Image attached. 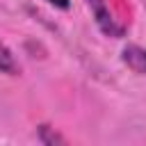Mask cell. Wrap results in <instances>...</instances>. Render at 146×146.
<instances>
[{"label": "cell", "mask_w": 146, "mask_h": 146, "mask_svg": "<svg viewBox=\"0 0 146 146\" xmlns=\"http://www.w3.org/2000/svg\"><path fill=\"white\" fill-rule=\"evenodd\" d=\"M87 5H89V9L94 11L96 25L103 30V34L114 36V39H119V36L125 34V25L114 18V14H112L110 7H107V0H87Z\"/></svg>", "instance_id": "obj_1"}, {"label": "cell", "mask_w": 146, "mask_h": 146, "mask_svg": "<svg viewBox=\"0 0 146 146\" xmlns=\"http://www.w3.org/2000/svg\"><path fill=\"white\" fill-rule=\"evenodd\" d=\"M121 59L123 64L137 73V75H146V48L137 46V43H128L123 50H121Z\"/></svg>", "instance_id": "obj_2"}, {"label": "cell", "mask_w": 146, "mask_h": 146, "mask_svg": "<svg viewBox=\"0 0 146 146\" xmlns=\"http://www.w3.org/2000/svg\"><path fill=\"white\" fill-rule=\"evenodd\" d=\"M0 71H2V73H7V75H18V73H21L18 62L14 59L11 50H9L2 41H0Z\"/></svg>", "instance_id": "obj_3"}, {"label": "cell", "mask_w": 146, "mask_h": 146, "mask_svg": "<svg viewBox=\"0 0 146 146\" xmlns=\"http://www.w3.org/2000/svg\"><path fill=\"white\" fill-rule=\"evenodd\" d=\"M39 141L52 146V144H64V137L57 135V132H52L50 125H39Z\"/></svg>", "instance_id": "obj_4"}, {"label": "cell", "mask_w": 146, "mask_h": 146, "mask_svg": "<svg viewBox=\"0 0 146 146\" xmlns=\"http://www.w3.org/2000/svg\"><path fill=\"white\" fill-rule=\"evenodd\" d=\"M46 2H50V5L57 7V9H68V7H71V0H46Z\"/></svg>", "instance_id": "obj_5"}]
</instances>
